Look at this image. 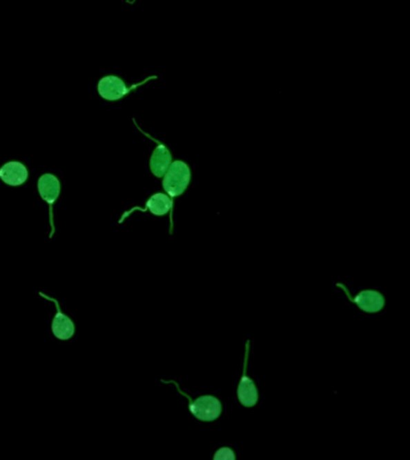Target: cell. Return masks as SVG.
Returning <instances> with one entry per match:
<instances>
[{
  "instance_id": "1",
  "label": "cell",
  "mask_w": 410,
  "mask_h": 460,
  "mask_svg": "<svg viewBox=\"0 0 410 460\" xmlns=\"http://www.w3.org/2000/svg\"><path fill=\"white\" fill-rule=\"evenodd\" d=\"M191 181V169L184 161H174L169 166L162 181L164 192L170 198L182 196Z\"/></svg>"
},
{
  "instance_id": "2",
  "label": "cell",
  "mask_w": 410,
  "mask_h": 460,
  "mask_svg": "<svg viewBox=\"0 0 410 460\" xmlns=\"http://www.w3.org/2000/svg\"><path fill=\"white\" fill-rule=\"evenodd\" d=\"M170 383L175 385V388L182 396L186 397L188 399V403H190L188 410L197 419H199L202 422H213L215 419H219V414L222 412V406L216 397L202 396L198 397L196 401H192L191 397L187 396L186 393H184L180 390L178 383L175 381H170Z\"/></svg>"
},
{
  "instance_id": "3",
  "label": "cell",
  "mask_w": 410,
  "mask_h": 460,
  "mask_svg": "<svg viewBox=\"0 0 410 460\" xmlns=\"http://www.w3.org/2000/svg\"><path fill=\"white\" fill-rule=\"evenodd\" d=\"M156 78H157V76H151V77L144 79L143 82L136 83V84L128 87V84L124 82V79L118 77V76L110 74V76L101 78L100 82L97 83V92H99V95L105 100L118 101L128 95L137 88H139L143 84H146V82H149L151 79H156Z\"/></svg>"
},
{
  "instance_id": "4",
  "label": "cell",
  "mask_w": 410,
  "mask_h": 460,
  "mask_svg": "<svg viewBox=\"0 0 410 460\" xmlns=\"http://www.w3.org/2000/svg\"><path fill=\"white\" fill-rule=\"evenodd\" d=\"M60 190H61V186H60L59 179L57 178L53 174H43L37 181V191L40 193V197L43 199V201H46L50 206V239L53 237L55 232L53 204L59 198Z\"/></svg>"
},
{
  "instance_id": "5",
  "label": "cell",
  "mask_w": 410,
  "mask_h": 460,
  "mask_svg": "<svg viewBox=\"0 0 410 460\" xmlns=\"http://www.w3.org/2000/svg\"><path fill=\"white\" fill-rule=\"evenodd\" d=\"M136 123V121H135ZM136 128L138 131H141L146 138H149L150 141H155L156 148L151 154L150 161H149V167H150L151 173L156 178H164V174L168 170L169 166L172 164V154L167 146L162 144L161 141H157L154 137H151V134L148 132H144L138 125L136 123Z\"/></svg>"
},
{
  "instance_id": "6",
  "label": "cell",
  "mask_w": 410,
  "mask_h": 460,
  "mask_svg": "<svg viewBox=\"0 0 410 460\" xmlns=\"http://www.w3.org/2000/svg\"><path fill=\"white\" fill-rule=\"evenodd\" d=\"M248 351H250V341L246 342L245 348V360H244V373H242L240 383L237 386V398L242 406L252 408L258 401V390L255 381L247 375V362H248Z\"/></svg>"
},
{
  "instance_id": "7",
  "label": "cell",
  "mask_w": 410,
  "mask_h": 460,
  "mask_svg": "<svg viewBox=\"0 0 410 460\" xmlns=\"http://www.w3.org/2000/svg\"><path fill=\"white\" fill-rule=\"evenodd\" d=\"M39 295H40L42 299H45V300L53 302L55 305L57 313H55L53 321H52V332L55 334V337L58 338L60 341H68L70 338H72L73 334H75V331H76V326H75L72 320L70 319L68 315L64 314V313L61 312V310H60L59 302L55 300V299H53V297H50L48 295H46L43 292H39Z\"/></svg>"
},
{
  "instance_id": "8",
  "label": "cell",
  "mask_w": 410,
  "mask_h": 460,
  "mask_svg": "<svg viewBox=\"0 0 410 460\" xmlns=\"http://www.w3.org/2000/svg\"><path fill=\"white\" fill-rule=\"evenodd\" d=\"M338 287H341L344 290L346 297L351 302H354L361 310H364L366 313H377L379 310H383L385 306V299L377 290H364V292H359L355 297H353L343 284H338Z\"/></svg>"
},
{
  "instance_id": "9",
  "label": "cell",
  "mask_w": 410,
  "mask_h": 460,
  "mask_svg": "<svg viewBox=\"0 0 410 460\" xmlns=\"http://www.w3.org/2000/svg\"><path fill=\"white\" fill-rule=\"evenodd\" d=\"M141 211V212H146V211H149L153 214L155 216H164V214H168L172 210H173V201L172 198L167 194V193H155L146 201V208H133V209L130 210L128 212H125L123 217L119 221V223H123L124 219H126L128 216L135 212V211Z\"/></svg>"
},
{
  "instance_id": "10",
  "label": "cell",
  "mask_w": 410,
  "mask_h": 460,
  "mask_svg": "<svg viewBox=\"0 0 410 460\" xmlns=\"http://www.w3.org/2000/svg\"><path fill=\"white\" fill-rule=\"evenodd\" d=\"M0 179L9 186H21L28 180V169L17 161H11L0 168Z\"/></svg>"
},
{
  "instance_id": "11",
  "label": "cell",
  "mask_w": 410,
  "mask_h": 460,
  "mask_svg": "<svg viewBox=\"0 0 410 460\" xmlns=\"http://www.w3.org/2000/svg\"><path fill=\"white\" fill-rule=\"evenodd\" d=\"M214 460H235V453L229 447H222L215 453Z\"/></svg>"
}]
</instances>
